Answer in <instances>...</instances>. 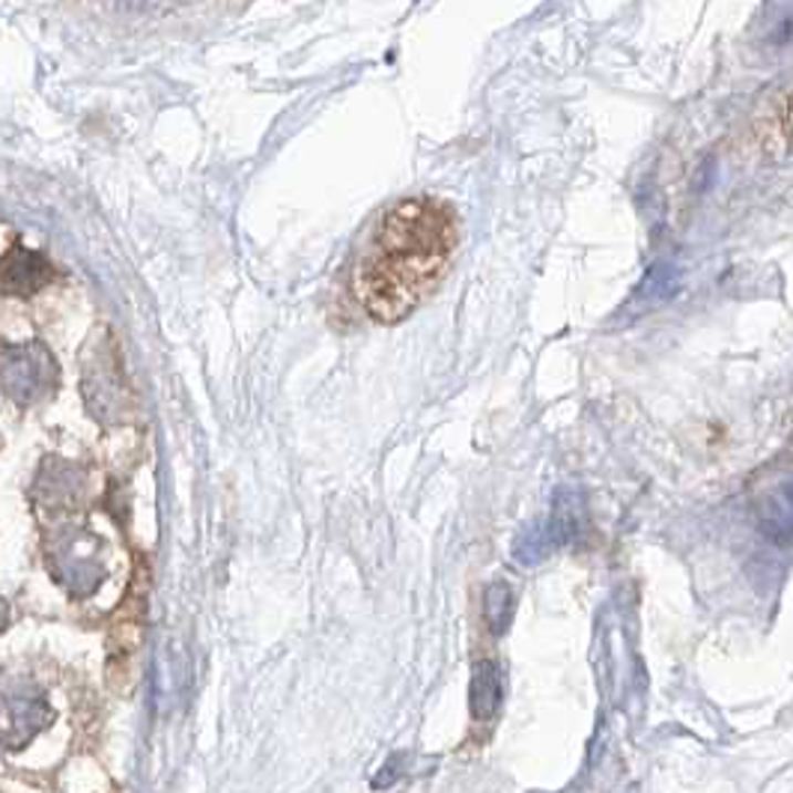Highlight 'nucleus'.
I'll return each instance as SVG.
<instances>
[{
  "mask_svg": "<svg viewBox=\"0 0 793 793\" xmlns=\"http://www.w3.org/2000/svg\"><path fill=\"white\" fill-rule=\"evenodd\" d=\"M400 766H403V754H394V758H388V761L383 764V770H379V775L373 779V787H376V791H383V787H388V784L397 782Z\"/></svg>",
  "mask_w": 793,
  "mask_h": 793,
  "instance_id": "20e7f679",
  "label": "nucleus"
},
{
  "mask_svg": "<svg viewBox=\"0 0 793 793\" xmlns=\"http://www.w3.org/2000/svg\"><path fill=\"white\" fill-rule=\"evenodd\" d=\"M510 612H513V597L504 585H492L487 591V620H490L492 633H504L510 624Z\"/></svg>",
  "mask_w": 793,
  "mask_h": 793,
  "instance_id": "7ed1b4c3",
  "label": "nucleus"
},
{
  "mask_svg": "<svg viewBox=\"0 0 793 793\" xmlns=\"http://www.w3.org/2000/svg\"><path fill=\"white\" fill-rule=\"evenodd\" d=\"M469 705H471V716L483 722V719H490L501 705V675L495 662H478L474 666V675H471V689H469Z\"/></svg>",
  "mask_w": 793,
  "mask_h": 793,
  "instance_id": "f03ea898",
  "label": "nucleus"
},
{
  "mask_svg": "<svg viewBox=\"0 0 793 793\" xmlns=\"http://www.w3.org/2000/svg\"><path fill=\"white\" fill-rule=\"evenodd\" d=\"M460 246L457 212L439 197L385 209L353 269V290L376 323H400L439 286Z\"/></svg>",
  "mask_w": 793,
  "mask_h": 793,
  "instance_id": "f257e3e1",
  "label": "nucleus"
}]
</instances>
